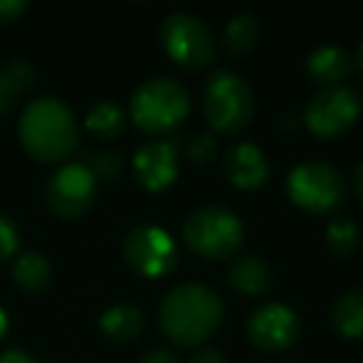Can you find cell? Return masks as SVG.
<instances>
[{
	"label": "cell",
	"instance_id": "obj_1",
	"mask_svg": "<svg viewBox=\"0 0 363 363\" xmlns=\"http://www.w3.org/2000/svg\"><path fill=\"white\" fill-rule=\"evenodd\" d=\"M224 303L202 284H179L160 303V326L174 346L197 348L219 328Z\"/></svg>",
	"mask_w": 363,
	"mask_h": 363
},
{
	"label": "cell",
	"instance_id": "obj_2",
	"mask_svg": "<svg viewBox=\"0 0 363 363\" xmlns=\"http://www.w3.org/2000/svg\"><path fill=\"white\" fill-rule=\"evenodd\" d=\"M18 135L26 152L38 162H62L77 150V122L72 110L57 97H38L23 110Z\"/></svg>",
	"mask_w": 363,
	"mask_h": 363
},
{
	"label": "cell",
	"instance_id": "obj_3",
	"mask_svg": "<svg viewBox=\"0 0 363 363\" xmlns=\"http://www.w3.org/2000/svg\"><path fill=\"white\" fill-rule=\"evenodd\" d=\"M189 115V92L174 77L142 82L130 100V117L147 135H167Z\"/></svg>",
	"mask_w": 363,
	"mask_h": 363
},
{
	"label": "cell",
	"instance_id": "obj_4",
	"mask_svg": "<svg viewBox=\"0 0 363 363\" xmlns=\"http://www.w3.org/2000/svg\"><path fill=\"white\" fill-rule=\"evenodd\" d=\"M184 242L197 257L209 262H227L237 257L244 244V227L234 212L224 207H199L187 217Z\"/></svg>",
	"mask_w": 363,
	"mask_h": 363
},
{
	"label": "cell",
	"instance_id": "obj_5",
	"mask_svg": "<svg viewBox=\"0 0 363 363\" xmlns=\"http://www.w3.org/2000/svg\"><path fill=\"white\" fill-rule=\"evenodd\" d=\"M204 115L212 130L237 135L249 127L254 117V92L242 75L232 70H217L209 75L202 90Z\"/></svg>",
	"mask_w": 363,
	"mask_h": 363
},
{
	"label": "cell",
	"instance_id": "obj_6",
	"mask_svg": "<svg viewBox=\"0 0 363 363\" xmlns=\"http://www.w3.org/2000/svg\"><path fill=\"white\" fill-rule=\"evenodd\" d=\"M286 194L303 212L331 214L346 204V182L326 162H303L289 172Z\"/></svg>",
	"mask_w": 363,
	"mask_h": 363
},
{
	"label": "cell",
	"instance_id": "obj_7",
	"mask_svg": "<svg viewBox=\"0 0 363 363\" xmlns=\"http://www.w3.org/2000/svg\"><path fill=\"white\" fill-rule=\"evenodd\" d=\"M164 52L182 70L199 72L217 60V45L209 28L189 13H172L160 28Z\"/></svg>",
	"mask_w": 363,
	"mask_h": 363
},
{
	"label": "cell",
	"instance_id": "obj_8",
	"mask_svg": "<svg viewBox=\"0 0 363 363\" xmlns=\"http://www.w3.org/2000/svg\"><path fill=\"white\" fill-rule=\"evenodd\" d=\"M361 117V97L353 87H323L306 105L303 122L318 140H336L346 135Z\"/></svg>",
	"mask_w": 363,
	"mask_h": 363
},
{
	"label": "cell",
	"instance_id": "obj_9",
	"mask_svg": "<svg viewBox=\"0 0 363 363\" xmlns=\"http://www.w3.org/2000/svg\"><path fill=\"white\" fill-rule=\"evenodd\" d=\"M122 254L130 269L147 279H160L174 272L179 262V249L174 239L160 227H137L125 237Z\"/></svg>",
	"mask_w": 363,
	"mask_h": 363
},
{
	"label": "cell",
	"instance_id": "obj_10",
	"mask_svg": "<svg viewBox=\"0 0 363 363\" xmlns=\"http://www.w3.org/2000/svg\"><path fill=\"white\" fill-rule=\"evenodd\" d=\"M97 182L80 162H67L50 177L45 187L48 207L60 219H77L92 207Z\"/></svg>",
	"mask_w": 363,
	"mask_h": 363
},
{
	"label": "cell",
	"instance_id": "obj_11",
	"mask_svg": "<svg viewBox=\"0 0 363 363\" xmlns=\"http://www.w3.org/2000/svg\"><path fill=\"white\" fill-rule=\"evenodd\" d=\"M184 137H164V140L147 142L137 150L132 160L135 177L147 192H164L172 187L179 174V150L184 147Z\"/></svg>",
	"mask_w": 363,
	"mask_h": 363
},
{
	"label": "cell",
	"instance_id": "obj_12",
	"mask_svg": "<svg viewBox=\"0 0 363 363\" xmlns=\"http://www.w3.org/2000/svg\"><path fill=\"white\" fill-rule=\"evenodd\" d=\"M298 333V316L284 303H264L247 321V338L262 351H284L296 343Z\"/></svg>",
	"mask_w": 363,
	"mask_h": 363
},
{
	"label": "cell",
	"instance_id": "obj_13",
	"mask_svg": "<svg viewBox=\"0 0 363 363\" xmlns=\"http://www.w3.org/2000/svg\"><path fill=\"white\" fill-rule=\"evenodd\" d=\"M224 172L239 189H259L269 179V160L252 142H237L227 150Z\"/></svg>",
	"mask_w": 363,
	"mask_h": 363
},
{
	"label": "cell",
	"instance_id": "obj_14",
	"mask_svg": "<svg viewBox=\"0 0 363 363\" xmlns=\"http://www.w3.org/2000/svg\"><path fill=\"white\" fill-rule=\"evenodd\" d=\"M353 60L343 48L338 45H323L318 50L311 52L306 62V72L316 85L323 87H336L341 85V80H346L351 75Z\"/></svg>",
	"mask_w": 363,
	"mask_h": 363
},
{
	"label": "cell",
	"instance_id": "obj_15",
	"mask_svg": "<svg viewBox=\"0 0 363 363\" xmlns=\"http://www.w3.org/2000/svg\"><path fill=\"white\" fill-rule=\"evenodd\" d=\"M229 284L244 296H262L272 286V269L257 254L239 257L229 269Z\"/></svg>",
	"mask_w": 363,
	"mask_h": 363
},
{
	"label": "cell",
	"instance_id": "obj_16",
	"mask_svg": "<svg viewBox=\"0 0 363 363\" xmlns=\"http://www.w3.org/2000/svg\"><path fill=\"white\" fill-rule=\"evenodd\" d=\"M142 326H145V316H142L140 308L130 306V303H117V306H110L100 316L102 333L117 343L135 341V338L142 333Z\"/></svg>",
	"mask_w": 363,
	"mask_h": 363
},
{
	"label": "cell",
	"instance_id": "obj_17",
	"mask_svg": "<svg viewBox=\"0 0 363 363\" xmlns=\"http://www.w3.org/2000/svg\"><path fill=\"white\" fill-rule=\"evenodd\" d=\"M33 85H35V70L30 62L13 60L0 67V115L11 110L18 97L30 92Z\"/></svg>",
	"mask_w": 363,
	"mask_h": 363
},
{
	"label": "cell",
	"instance_id": "obj_18",
	"mask_svg": "<svg viewBox=\"0 0 363 363\" xmlns=\"http://www.w3.org/2000/svg\"><path fill=\"white\" fill-rule=\"evenodd\" d=\"M331 326L343 338L363 336V289H353L331 306Z\"/></svg>",
	"mask_w": 363,
	"mask_h": 363
},
{
	"label": "cell",
	"instance_id": "obj_19",
	"mask_svg": "<svg viewBox=\"0 0 363 363\" xmlns=\"http://www.w3.org/2000/svg\"><path fill=\"white\" fill-rule=\"evenodd\" d=\"M52 279V267L45 254L40 252H23L13 262V281L23 291H43Z\"/></svg>",
	"mask_w": 363,
	"mask_h": 363
},
{
	"label": "cell",
	"instance_id": "obj_20",
	"mask_svg": "<svg viewBox=\"0 0 363 363\" xmlns=\"http://www.w3.org/2000/svg\"><path fill=\"white\" fill-rule=\"evenodd\" d=\"M262 38V26L249 13H239L224 28V50L232 57H242L254 50V45Z\"/></svg>",
	"mask_w": 363,
	"mask_h": 363
},
{
	"label": "cell",
	"instance_id": "obj_21",
	"mask_svg": "<svg viewBox=\"0 0 363 363\" xmlns=\"http://www.w3.org/2000/svg\"><path fill=\"white\" fill-rule=\"evenodd\" d=\"M87 130L92 132L100 140H115L117 135H122L125 130V112L117 102L112 100H102L87 112L85 117Z\"/></svg>",
	"mask_w": 363,
	"mask_h": 363
},
{
	"label": "cell",
	"instance_id": "obj_22",
	"mask_svg": "<svg viewBox=\"0 0 363 363\" xmlns=\"http://www.w3.org/2000/svg\"><path fill=\"white\" fill-rule=\"evenodd\" d=\"M77 162L95 177V182H115L125 169V157L117 150H90Z\"/></svg>",
	"mask_w": 363,
	"mask_h": 363
},
{
	"label": "cell",
	"instance_id": "obj_23",
	"mask_svg": "<svg viewBox=\"0 0 363 363\" xmlns=\"http://www.w3.org/2000/svg\"><path fill=\"white\" fill-rule=\"evenodd\" d=\"M358 239L361 234H358V224L353 219L338 217L326 227V244L338 257H348L358 247Z\"/></svg>",
	"mask_w": 363,
	"mask_h": 363
},
{
	"label": "cell",
	"instance_id": "obj_24",
	"mask_svg": "<svg viewBox=\"0 0 363 363\" xmlns=\"http://www.w3.org/2000/svg\"><path fill=\"white\" fill-rule=\"evenodd\" d=\"M182 150H184V155H187V160L192 162V164L204 167V164H209V162L217 160L219 142L212 132H199V135H194L189 142H184Z\"/></svg>",
	"mask_w": 363,
	"mask_h": 363
},
{
	"label": "cell",
	"instance_id": "obj_25",
	"mask_svg": "<svg viewBox=\"0 0 363 363\" xmlns=\"http://www.w3.org/2000/svg\"><path fill=\"white\" fill-rule=\"evenodd\" d=\"M18 244H21V232L16 222L8 214H0V262L16 257Z\"/></svg>",
	"mask_w": 363,
	"mask_h": 363
},
{
	"label": "cell",
	"instance_id": "obj_26",
	"mask_svg": "<svg viewBox=\"0 0 363 363\" xmlns=\"http://www.w3.org/2000/svg\"><path fill=\"white\" fill-rule=\"evenodd\" d=\"M28 11V0H0V23H16Z\"/></svg>",
	"mask_w": 363,
	"mask_h": 363
},
{
	"label": "cell",
	"instance_id": "obj_27",
	"mask_svg": "<svg viewBox=\"0 0 363 363\" xmlns=\"http://www.w3.org/2000/svg\"><path fill=\"white\" fill-rule=\"evenodd\" d=\"M189 363H227V358H224L222 351H217V348L202 346V348H197V351L192 353Z\"/></svg>",
	"mask_w": 363,
	"mask_h": 363
},
{
	"label": "cell",
	"instance_id": "obj_28",
	"mask_svg": "<svg viewBox=\"0 0 363 363\" xmlns=\"http://www.w3.org/2000/svg\"><path fill=\"white\" fill-rule=\"evenodd\" d=\"M0 363H38V358L28 351H21V348H8L0 353Z\"/></svg>",
	"mask_w": 363,
	"mask_h": 363
},
{
	"label": "cell",
	"instance_id": "obj_29",
	"mask_svg": "<svg viewBox=\"0 0 363 363\" xmlns=\"http://www.w3.org/2000/svg\"><path fill=\"white\" fill-rule=\"evenodd\" d=\"M140 363H179V358L172 351H164V348H157V351H150L140 358Z\"/></svg>",
	"mask_w": 363,
	"mask_h": 363
},
{
	"label": "cell",
	"instance_id": "obj_30",
	"mask_svg": "<svg viewBox=\"0 0 363 363\" xmlns=\"http://www.w3.org/2000/svg\"><path fill=\"white\" fill-rule=\"evenodd\" d=\"M353 182H356V192H358V197L363 199V162L358 164V169H356V177H353Z\"/></svg>",
	"mask_w": 363,
	"mask_h": 363
},
{
	"label": "cell",
	"instance_id": "obj_31",
	"mask_svg": "<svg viewBox=\"0 0 363 363\" xmlns=\"http://www.w3.org/2000/svg\"><path fill=\"white\" fill-rule=\"evenodd\" d=\"M6 333H8V313L0 308V338L6 336Z\"/></svg>",
	"mask_w": 363,
	"mask_h": 363
},
{
	"label": "cell",
	"instance_id": "obj_32",
	"mask_svg": "<svg viewBox=\"0 0 363 363\" xmlns=\"http://www.w3.org/2000/svg\"><path fill=\"white\" fill-rule=\"evenodd\" d=\"M356 65H358V70L363 72V43H361V48H358V55H356Z\"/></svg>",
	"mask_w": 363,
	"mask_h": 363
}]
</instances>
